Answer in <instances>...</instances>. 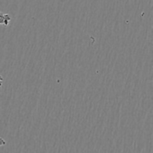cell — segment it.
<instances>
[{
  "instance_id": "1",
  "label": "cell",
  "mask_w": 153,
  "mask_h": 153,
  "mask_svg": "<svg viewBox=\"0 0 153 153\" xmlns=\"http://www.w3.org/2000/svg\"><path fill=\"white\" fill-rule=\"evenodd\" d=\"M11 20V17L8 13H3L0 11V25H3L4 26H7Z\"/></svg>"
},
{
  "instance_id": "2",
  "label": "cell",
  "mask_w": 153,
  "mask_h": 153,
  "mask_svg": "<svg viewBox=\"0 0 153 153\" xmlns=\"http://www.w3.org/2000/svg\"><path fill=\"white\" fill-rule=\"evenodd\" d=\"M5 144H6L5 140H4V139L2 138V137H0V147H1V146H4Z\"/></svg>"
},
{
  "instance_id": "3",
  "label": "cell",
  "mask_w": 153,
  "mask_h": 153,
  "mask_svg": "<svg viewBox=\"0 0 153 153\" xmlns=\"http://www.w3.org/2000/svg\"><path fill=\"white\" fill-rule=\"evenodd\" d=\"M3 81H4V79H3L2 76H1V73H0V88H1V86H2Z\"/></svg>"
}]
</instances>
